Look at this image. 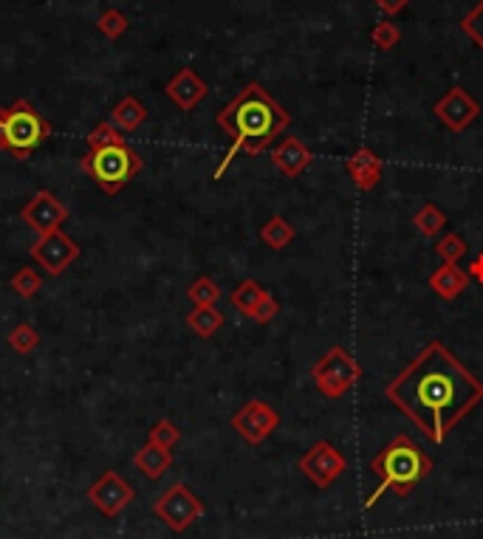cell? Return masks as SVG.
Returning <instances> with one entry per match:
<instances>
[{
	"label": "cell",
	"mask_w": 483,
	"mask_h": 539,
	"mask_svg": "<svg viewBox=\"0 0 483 539\" xmlns=\"http://www.w3.org/2000/svg\"><path fill=\"white\" fill-rule=\"evenodd\" d=\"M51 136L48 122L26 99L0 107V150L14 158H29Z\"/></svg>",
	"instance_id": "obj_4"
},
{
	"label": "cell",
	"mask_w": 483,
	"mask_h": 539,
	"mask_svg": "<svg viewBox=\"0 0 483 539\" xmlns=\"http://www.w3.org/2000/svg\"><path fill=\"white\" fill-rule=\"evenodd\" d=\"M215 122H218V128L232 139V147L226 150L218 170L212 173V178H221L238 153H246V156L263 153L289 128L292 116L260 82H249L235 99L226 107H221V114Z\"/></svg>",
	"instance_id": "obj_2"
},
{
	"label": "cell",
	"mask_w": 483,
	"mask_h": 539,
	"mask_svg": "<svg viewBox=\"0 0 483 539\" xmlns=\"http://www.w3.org/2000/svg\"><path fill=\"white\" fill-rule=\"evenodd\" d=\"M370 472L376 475V480H379V486H376L373 494L368 497L365 509H373L387 492L407 497L429 472H433V460H429L424 449L416 446L407 435H396L370 460Z\"/></svg>",
	"instance_id": "obj_3"
},
{
	"label": "cell",
	"mask_w": 483,
	"mask_h": 539,
	"mask_svg": "<svg viewBox=\"0 0 483 539\" xmlns=\"http://www.w3.org/2000/svg\"><path fill=\"white\" fill-rule=\"evenodd\" d=\"M165 94L170 97L173 105L182 107V111H192V107L207 97V82H204L199 74H195L192 68H182V71H178V74L167 82Z\"/></svg>",
	"instance_id": "obj_14"
},
{
	"label": "cell",
	"mask_w": 483,
	"mask_h": 539,
	"mask_svg": "<svg viewBox=\"0 0 483 539\" xmlns=\"http://www.w3.org/2000/svg\"><path fill=\"white\" fill-rule=\"evenodd\" d=\"M433 114H436L453 133H461V131H467L470 124L478 119L480 105H478L467 91H463V88H450V91H446V94L436 102Z\"/></svg>",
	"instance_id": "obj_13"
},
{
	"label": "cell",
	"mask_w": 483,
	"mask_h": 539,
	"mask_svg": "<svg viewBox=\"0 0 483 539\" xmlns=\"http://www.w3.org/2000/svg\"><path fill=\"white\" fill-rule=\"evenodd\" d=\"M461 29H463V34L483 51V0H478V4L463 14V21H461Z\"/></svg>",
	"instance_id": "obj_27"
},
{
	"label": "cell",
	"mask_w": 483,
	"mask_h": 539,
	"mask_svg": "<svg viewBox=\"0 0 483 539\" xmlns=\"http://www.w3.org/2000/svg\"><path fill=\"white\" fill-rule=\"evenodd\" d=\"M40 289H43V277L34 272V268H21V272L12 277V291L17 297H23V299L38 297Z\"/></svg>",
	"instance_id": "obj_25"
},
{
	"label": "cell",
	"mask_w": 483,
	"mask_h": 539,
	"mask_svg": "<svg viewBox=\"0 0 483 539\" xmlns=\"http://www.w3.org/2000/svg\"><path fill=\"white\" fill-rule=\"evenodd\" d=\"M272 164H275L283 175L297 178L302 170H309V167L314 164V153H311L309 145H302L300 139L289 136V139H283L280 145L272 150Z\"/></svg>",
	"instance_id": "obj_15"
},
{
	"label": "cell",
	"mask_w": 483,
	"mask_h": 539,
	"mask_svg": "<svg viewBox=\"0 0 483 539\" xmlns=\"http://www.w3.org/2000/svg\"><path fill=\"white\" fill-rule=\"evenodd\" d=\"M297 469L306 475L317 489H328L345 475L348 460L331 441H317L309 452L297 460Z\"/></svg>",
	"instance_id": "obj_8"
},
{
	"label": "cell",
	"mask_w": 483,
	"mask_h": 539,
	"mask_svg": "<svg viewBox=\"0 0 483 539\" xmlns=\"http://www.w3.org/2000/svg\"><path fill=\"white\" fill-rule=\"evenodd\" d=\"M470 272L467 268H461L458 263H444L438 265L433 274H429V291L438 294L441 299H455L467 291L470 285Z\"/></svg>",
	"instance_id": "obj_16"
},
{
	"label": "cell",
	"mask_w": 483,
	"mask_h": 539,
	"mask_svg": "<svg viewBox=\"0 0 483 539\" xmlns=\"http://www.w3.org/2000/svg\"><path fill=\"white\" fill-rule=\"evenodd\" d=\"M133 497H136V492L114 469L102 472V477L88 489V500H91L105 517H119L133 502Z\"/></svg>",
	"instance_id": "obj_11"
},
{
	"label": "cell",
	"mask_w": 483,
	"mask_h": 539,
	"mask_svg": "<svg viewBox=\"0 0 483 539\" xmlns=\"http://www.w3.org/2000/svg\"><path fill=\"white\" fill-rule=\"evenodd\" d=\"M407 4H410V0H376V6H379L385 14H390V17H393V14H399Z\"/></svg>",
	"instance_id": "obj_34"
},
{
	"label": "cell",
	"mask_w": 483,
	"mask_h": 539,
	"mask_svg": "<svg viewBox=\"0 0 483 539\" xmlns=\"http://www.w3.org/2000/svg\"><path fill=\"white\" fill-rule=\"evenodd\" d=\"M148 441L156 443V446H165V449H173L178 441H182V429H178L170 418H161L150 426L148 433Z\"/></svg>",
	"instance_id": "obj_26"
},
{
	"label": "cell",
	"mask_w": 483,
	"mask_h": 539,
	"mask_svg": "<svg viewBox=\"0 0 483 539\" xmlns=\"http://www.w3.org/2000/svg\"><path fill=\"white\" fill-rule=\"evenodd\" d=\"M277 314H280V305H277V299L266 291V297L258 302V308L252 311V319L258 322V325H268V322H272Z\"/></svg>",
	"instance_id": "obj_33"
},
{
	"label": "cell",
	"mask_w": 483,
	"mask_h": 539,
	"mask_svg": "<svg viewBox=\"0 0 483 539\" xmlns=\"http://www.w3.org/2000/svg\"><path fill=\"white\" fill-rule=\"evenodd\" d=\"M467 272H470V277H472V280L483 282V255H478V257L472 260V265L467 268Z\"/></svg>",
	"instance_id": "obj_35"
},
{
	"label": "cell",
	"mask_w": 483,
	"mask_h": 539,
	"mask_svg": "<svg viewBox=\"0 0 483 539\" xmlns=\"http://www.w3.org/2000/svg\"><path fill=\"white\" fill-rule=\"evenodd\" d=\"M280 426V416L277 409L272 404L266 401H246L235 416H232V429L246 441V443H263L268 435L275 433V429Z\"/></svg>",
	"instance_id": "obj_9"
},
{
	"label": "cell",
	"mask_w": 483,
	"mask_h": 539,
	"mask_svg": "<svg viewBox=\"0 0 483 539\" xmlns=\"http://www.w3.org/2000/svg\"><path fill=\"white\" fill-rule=\"evenodd\" d=\"M145 119H148V107L141 105L139 99H133V97L119 99V105L111 111L114 128H116V131H124V133H131V131L141 128V124H145Z\"/></svg>",
	"instance_id": "obj_19"
},
{
	"label": "cell",
	"mask_w": 483,
	"mask_h": 539,
	"mask_svg": "<svg viewBox=\"0 0 483 539\" xmlns=\"http://www.w3.org/2000/svg\"><path fill=\"white\" fill-rule=\"evenodd\" d=\"M68 206L63 201H57L51 192L40 189L38 195L31 198V201L23 206V221L38 232V238L43 235H51V232H57L65 221H68Z\"/></svg>",
	"instance_id": "obj_12"
},
{
	"label": "cell",
	"mask_w": 483,
	"mask_h": 539,
	"mask_svg": "<svg viewBox=\"0 0 483 539\" xmlns=\"http://www.w3.org/2000/svg\"><path fill=\"white\" fill-rule=\"evenodd\" d=\"M382 158L376 156L370 147H360L351 158H348V175L353 178V184L360 187L362 192L373 189L376 184L382 181Z\"/></svg>",
	"instance_id": "obj_17"
},
{
	"label": "cell",
	"mask_w": 483,
	"mask_h": 539,
	"mask_svg": "<svg viewBox=\"0 0 483 539\" xmlns=\"http://www.w3.org/2000/svg\"><path fill=\"white\" fill-rule=\"evenodd\" d=\"M141 167H145V161H141V156L128 145V141H119V145H107V147H94L82 158V170L91 175L99 184V189L107 195L122 192L141 173Z\"/></svg>",
	"instance_id": "obj_5"
},
{
	"label": "cell",
	"mask_w": 483,
	"mask_h": 539,
	"mask_svg": "<svg viewBox=\"0 0 483 539\" xmlns=\"http://www.w3.org/2000/svg\"><path fill=\"white\" fill-rule=\"evenodd\" d=\"M153 514L173 534H184L195 519L204 517V502L201 497H195L184 483H173L167 492H161V497H156Z\"/></svg>",
	"instance_id": "obj_7"
},
{
	"label": "cell",
	"mask_w": 483,
	"mask_h": 539,
	"mask_svg": "<svg viewBox=\"0 0 483 539\" xmlns=\"http://www.w3.org/2000/svg\"><path fill=\"white\" fill-rule=\"evenodd\" d=\"M385 399L413 421L429 443L441 446L483 401V384L441 342H429L385 387Z\"/></svg>",
	"instance_id": "obj_1"
},
{
	"label": "cell",
	"mask_w": 483,
	"mask_h": 539,
	"mask_svg": "<svg viewBox=\"0 0 483 539\" xmlns=\"http://www.w3.org/2000/svg\"><path fill=\"white\" fill-rule=\"evenodd\" d=\"M9 345H12L17 353H31L34 348L40 345V333L34 331L31 325H17V328L9 333Z\"/></svg>",
	"instance_id": "obj_31"
},
{
	"label": "cell",
	"mask_w": 483,
	"mask_h": 539,
	"mask_svg": "<svg viewBox=\"0 0 483 539\" xmlns=\"http://www.w3.org/2000/svg\"><path fill=\"white\" fill-rule=\"evenodd\" d=\"M77 257H80V246L71 240L63 229L38 238V243L31 246V260L38 265H43V272L51 274V277L63 274Z\"/></svg>",
	"instance_id": "obj_10"
},
{
	"label": "cell",
	"mask_w": 483,
	"mask_h": 539,
	"mask_svg": "<svg viewBox=\"0 0 483 539\" xmlns=\"http://www.w3.org/2000/svg\"><path fill=\"white\" fill-rule=\"evenodd\" d=\"M124 141V136H119V131L114 128V122H102L97 128L88 133V147H107V145H119Z\"/></svg>",
	"instance_id": "obj_32"
},
{
	"label": "cell",
	"mask_w": 483,
	"mask_h": 539,
	"mask_svg": "<svg viewBox=\"0 0 483 539\" xmlns=\"http://www.w3.org/2000/svg\"><path fill=\"white\" fill-rule=\"evenodd\" d=\"M260 238H263V243L268 248H277L280 251V248H285V246L294 240V226L285 221V218H280V215H275V218H268L263 223Z\"/></svg>",
	"instance_id": "obj_22"
},
{
	"label": "cell",
	"mask_w": 483,
	"mask_h": 539,
	"mask_svg": "<svg viewBox=\"0 0 483 539\" xmlns=\"http://www.w3.org/2000/svg\"><path fill=\"white\" fill-rule=\"evenodd\" d=\"M133 466L136 469L145 475V477H150V480H158L161 475H165L170 466H173V452L170 449H165V446H156V443H145L139 449V452L133 455Z\"/></svg>",
	"instance_id": "obj_18"
},
{
	"label": "cell",
	"mask_w": 483,
	"mask_h": 539,
	"mask_svg": "<svg viewBox=\"0 0 483 539\" xmlns=\"http://www.w3.org/2000/svg\"><path fill=\"white\" fill-rule=\"evenodd\" d=\"M187 325L192 333H199L201 339H209L212 333H218L224 328V314L215 308V305H209V308H195L187 316Z\"/></svg>",
	"instance_id": "obj_20"
},
{
	"label": "cell",
	"mask_w": 483,
	"mask_h": 539,
	"mask_svg": "<svg viewBox=\"0 0 483 539\" xmlns=\"http://www.w3.org/2000/svg\"><path fill=\"white\" fill-rule=\"evenodd\" d=\"M311 379L326 399H343V395L362 379V367L345 348L336 345L314 362Z\"/></svg>",
	"instance_id": "obj_6"
},
{
	"label": "cell",
	"mask_w": 483,
	"mask_h": 539,
	"mask_svg": "<svg viewBox=\"0 0 483 539\" xmlns=\"http://www.w3.org/2000/svg\"><path fill=\"white\" fill-rule=\"evenodd\" d=\"M413 226L421 232L424 238H436L438 232L446 226V215H444L436 204H424V206L413 215Z\"/></svg>",
	"instance_id": "obj_23"
},
{
	"label": "cell",
	"mask_w": 483,
	"mask_h": 539,
	"mask_svg": "<svg viewBox=\"0 0 483 539\" xmlns=\"http://www.w3.org/2000/svg\"><path fill=\"white\" fill-rule=\"evenodd\" d=\"M99 31L105 34L107 40H119L124 31H128V17H124L119 9H107L99 14Z\"/></svg>",
	"instance_id": "obj_28"
},
{
	"label": "cell",
	"mask_w": 483,
	"mask_h": 539,
	"mask_svg": "<svg viewBox=\"0 0 483 539\" xmlns=\"http://www.w3.org/2000/svg\"><path fill=\"white\" fill-rule=\"evenodd\" d=\"M187 297H190V302L195 305V308H209V305H215L221 299V289H218V282H215V280L199 277L187 289Z\"/></svg>",
	"instance_id": "obj_24"
},
{
	"label": "cell",
	"mask_w": 483,
	"mask_h": 539,
	"mask_svg": "<svg viewBox=\"0 0 483 539\" xmlns=\"http://www.w3.org/2000/svg\"><path fill=\"white\" fill-rule=\"evenodd\" d=\"M370 40H373V46H379L382 51H390L393 46H399L402 31H399V26L393 23V21H379V23L373 26V31H370Z\"/></svg>",
	"instance_id": "obj_30"
},
{
	"label": "cell",
	"mask_w": 483,
	"mask_h": 539,
	"mask_svg": "<svg viewBox=\"0 0 483 539\" xmlns=\"http://www.w3.org/2000/svg\"><path fill=\"white\" fill-rule=\"evenodd\" d=\"M436 255L444 260V263H458L463 255H467V243H463L461 235H455V232H446V235L438 240L436 246Z\"/></svg>",
	"instance_id": "obj_29"
},
{
	"label": "cell",
	"mask_w": 483,
	"mask_h": 539,
	"mask_svg": "<svg viewBox=\"0 0 483 539\" xmlns=\"http://www.w3.org/2000/svg\"><path fill=\"white\" fill-rule=\"evenodd\" d=\"M266 297V289L260 282H255V280H243L235 291H232V297H229V302H232V308H238L241 314H246V316H252V311L258 308V302Z\"/></svg>",
	"instance_id": "obj_21"
}]
</instances>
